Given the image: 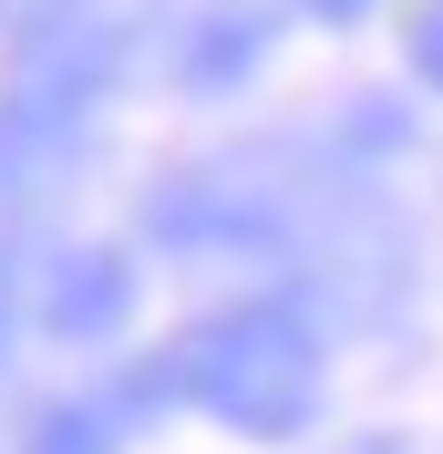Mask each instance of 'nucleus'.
<instances>
[{
  "instance_id": "nucleus-1",
  "label": "nucleus",
  "mask_w": 443,
  "mask_h": 454,
  "mask_svg": "<svg viewBox=\"0 0 443 454\" xmlns=\"http://www.w3.org/2000/svg\"><path fill=\"white\" fill-rule=\"evenodd\" d=\"M186 403H206L217 424H237V434H299L309 424V403H320V340H309V320L299 310H227V320H206V331L175 351V372H166Z\"/></svg>"
},
{
  "instance_id": "nucleus-2",
  "label": "nucleus",
  "mask_w": 443,
  "mask_h": 454,
  "mask_svg": "<svg viewBox=\"0 0 443 454\" xmlns=\"http://www.w3.org/2000/svg\"><path fill=\"white\" fill-rule=\"evenodd\" d=\"M124 310H135V269H124L113 248H93V258H62L52 300H42V320H52L62 340H104V331H124Z\"/></svg>"
},
{
  "instance_id": "nucleus-3",
  "label": "nucleus",
  "mask_w": 443,
  "mask_h": 454,
  "mask_svg": "<svg viewBox=\"0 0 443 454\" xmlns=\"http://www.w3.org/2000/svg\"><path fill=\"white\" fill-rule=\"evenodd\" d=\"M104 444H113V424L93 413V403H73V413L42 424V444H31V454H104Z\"/></svg>"
},
{
  "instance_id": "nucleus-4",
  "label": "nucleus",
  "mask_w": 443,
  "mask_h": 454,
  "mask_svg": "<svg viewBox=\"0 0 443 454\" xmlns=\"http://www.w3.org/2000/svg\"><path fill=\"white\" fill-rule=\"evenodd\" d=\"M413 73H423V83L443 93V0H433V11L413 21Z\"/></svg>"
},
{
  "instance_id": "nucleus-5",
  "label": "nucleus",
  "mask_w": 443,
  "mask_h": 454,
  "mask_svg": "<svg viewBox=\"0 0 443 454\" xmlns=\"http://www.w3.org/2000/svg\"><path fill=\"white\" fill-rule=\"evenodd\" d=\"M309 11H330V21H351V11H361V0H309Z\"/></svg>"
}]
</instances>
